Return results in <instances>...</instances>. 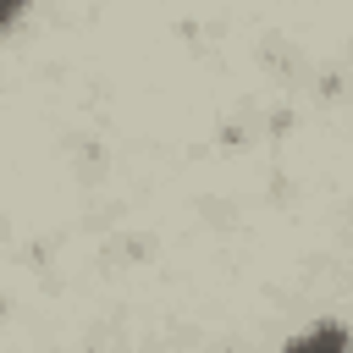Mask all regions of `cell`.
I'll return each instance as SVG.
<instances>
[{"mask_svg":"<svg viewBox=\"0 0 353 353\" xmlns=\"http://www.w3.org/2000/svg\"><path fill=\"white\" fill-rule=\"evenodd\" d=\"M28 6H33V0H0V33H6V28H11V22L28 11Z\"/></svg>","mask_w":353,"mask_h":353,"instance_id":"cell-2","label":"cell"},{"mask_svg":"<svg viewBox=\"0 0 353 353\" xmlns=\"http://www.w3.org/2000/svg\"><path fill=\"white\" fill-rule=\"evenodd\" d=\"M281 353H353V331H347L342 320H314V325H303Z\"/></svg>","mask_w":353,"mask_h":353,"instance_id":"cell-1","label":"cell"}]
</instances>
